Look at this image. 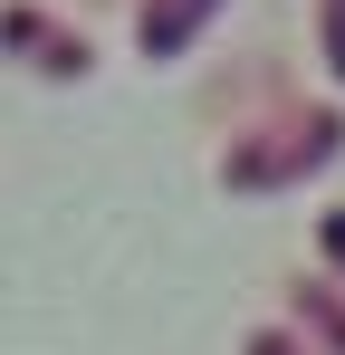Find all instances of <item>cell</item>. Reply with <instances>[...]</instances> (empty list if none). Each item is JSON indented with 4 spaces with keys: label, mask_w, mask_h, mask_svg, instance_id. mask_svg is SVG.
I'll return each instance as SVG.
<instances>
[{
    "label": "cell",
    "mask_w": 345,
    "mask_h": 355,
    "mask_svg": "<svg viewBox=\"0 0 345 355\" xmlns=\"http://www.w3.org/2000/svg\"><path fill=\"white\" fill-rule=\"evenodd\" d=\"M326 154H336V116H307V125H278V144H240L230 182H278L288 164H326Z\"/></svg>",
    "instance_id": "6da1fadb"
},
{
    "label": "cell",
    "mask_w": 345,
    "mask_h": 355,
    "mask_svg": "<svg viewBox=\"0 0 345 355\" xmlns=\"http://www.w3.org/2000/svg\"><path fill=\"white\" fill-rule=\"evenodd\" d=\"M202 10H211V0H163V10H144V49H182Z\"/></svg>",
    "instance_id": "7a4b0ae2"
},
{
    "label": "cell",
    "mask_w": 345,
    "mask_h": 355,
    "mask_svg": "<svg viewBox=\"0 0 345 355\" xmlns=\"http://www.w3.org/2000/svg\"><path fill=\"white\" fill-rule=\"evenodd\" d=\"M326 250H336V259H345V211H326Z\"/></svg>",
    "instance_id": "3957f363"
}]
</instances>
